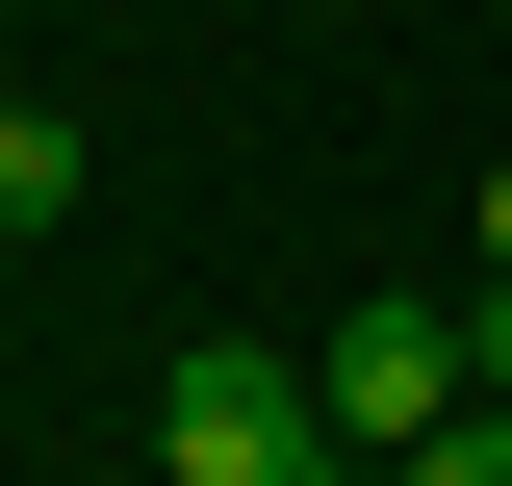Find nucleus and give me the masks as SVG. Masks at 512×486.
<instances>
[{
    "label": "nucleus",
    "mask_w": 512,
    "mask_h": 486,
    "mask_svg": "<svg viewBox=\"0 0 512 486\" xmlns=\"http://www.w3.org/2000/svg\"><path fill=\"white\" fill-rule=\"evenodd\" d=\"M333 435H359V461H410V435H461L487 410V359H461V307H359V333H333Z\"/></svg>",
    "instance_id": "2"
},
{
    "label": "nucleus",
    "mask_w": 512,
    "mask_h": 486,
    "mask_svg": "<svg viewBox=\"0 0 512 486\" xmlns=\"http://www.w3.org/2000/svg\"><path fill=\"white\" fill-rule=\"evenodd\" d=\"M384 486H512V384H487V410H461V435H410V461H384Z\"/></svg>",
    "instance_id": "4"
},
{
    "label": "nucleus",
    "mask_w": 512,
    "mask_h": 486,
    "mask_svg": "<svg viewBox=\"0 0 512 486\" xmlns=\"http://www.w3.org/2000/svg\"><path fill=\"white\" fill-rule=\"evenodd\" d=\"M461 359H487V384H512V256H487V307H461Z\"/></svg>",
    "instance_id": "5"
},
{
    "label": "nucleus",
    "mask_w": 512,
    "mask_h": 486,
    "mask_svg": "<svg viewBox=\"0 0 512 486\" xmlns=\"http://www.w3.org/2000/svg\"><path fill=\"white\" fill-rule=\"evenodd\" d=\"M77 180H103V128H52V103H0V231H77Z\"/></svg>",
    "instance_id": "3"
},
{
    "label": "nucleus",
    "mask_w": 512,
    "mask_h": 486,
    "mask_svg": "<svg viewBox=\"0 0 512 486\" xmlns=\"http://www.w3.org/2000/svg\"><path fill=\"white\" fill-rule=\"evenodd\" d=\"M154 461L180 486H308L333 461V384L308 359H154Z\"/></svg>",
    "instance_id": "1"
},
{
    "label": "nucleus",
    "mask_w": 512,
    "mask_h": 486,
    "mask_svg": "<svg viewBox=\"0 0 512 486\" xmlns=\"http://www.w3.org/2000/svg\"><path fill=\"white\" fill-rule=\"evenodd\" d=\"M487 256H512V180H487Z\"/></svg>",
    "instance_id": "6"
}]
</instances>
